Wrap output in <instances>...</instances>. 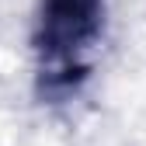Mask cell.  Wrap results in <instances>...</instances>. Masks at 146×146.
I'll list each match as a JSON object with an SVG mask.
<instances>
[{"mask_svg": "<svg viewBox=\"0 0 146 146\" xmlns=\"http://www.w3.org/2000/svg\"><path fill=\"white\" fill-rule=\"evenodd\" d=\"M108 0H38L31 49L45 94H70L90 73V52L101 42Z\"/></svg>", "mask_w": 146, "mask_h": 146, "instance_id": "6da1fadb", "label": "cell"}]
</instances>
